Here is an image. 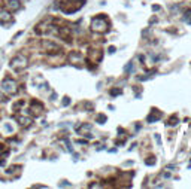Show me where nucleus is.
Wrapping results in <instances>:
<instances>
[{"instance_id":"obj_9","label":"nucleus","mask_w":191,"mask_h":189,"mask_svg":"<svg viewBox=\"0 0 191 189\" xmlns=\"http://www.w3.org/2000/svg\"><path fill=\"white\" fill-rule=\"evenodd\" d=\"M105 121H106V116H105V115H99V116H97V122H99V124H105Z\"/></svg>"},{"instance_id":"obj_12","label":"nucleus","mask_w":191,"mask_h":189,"mask_svg":"<svg viewBox=\"0 0 191 189\" xmlns=\"http://www.w3.org/2000/svg\"><path fill=\"white\" fill-rule=\"evenodd\" d=\"M176 124H178V119H176V118H172L170 122H169V125H176Z\"/></svg>"},{"instance_id":"obj_11","label":"nucleus","mask_w":191,"mask_h":189,"mask_svg":"<svg viewBox=\"0 0 191 189\" xmlns=\"http://www.w3.org/2000/svg\"><path fill=\"white\" fill-rule=\"evenodd\" d=\"M145 162H146V165H154V164H155V159L151 158V159H146Z\"/></svg>"},{"instance_id":"obj_4","label":"nucleus","mask_w":191,"mask_h":189,"mask_svg":"<svg viewBox=\"0 0 191 189\" xmlns=\"http://www.w3.org/2000/svg\"><path fill=\"white\" fill-rule=\"evenodd\" d=\"M6 6H8V9L9 10H18L20 8H21V3L18 2V0H8V3H6Z\"/></svg>"},{"instance_id":"obj_15","label":"nucleus","mask_w":191,"mask_h":189,"mask_svg":"<svg viewBox=\"0 0 191 189\" xmlns=\"http://www.w3.org/2000/svg\"><path fill=\"white\" fill-rule=\"evenodd\" d=\"M69 103H70V100H69V98H67V97H66V98H64V100H63V104H64V106H67V104H69Z\"/></svg>"},{"instance_id":"obj_2","label":"nucleus","mask_w":191,"mask_h":189,"mask_svg":"<svg viewBox=\"0 0 191 189\" xmlns=\"http://www.w3.org/2000/svg\"><path fill=\"white\" fill-rule=\"evenodd\" d=\"M0 88H2V91H5L8 95L17 94V91H18L17 82H15V81H12V79H5V81L2 82V85H0Z\"/></svg>"},{"instance_id":"obj_10","label":"nucleus","mask_w":191,"mask_h":189,"mask_svg":"<svg viewBox=\"0 0 191 189\" xmlns=\"http://www.w3.org/2000/svg\"><path fill=\"white\" fill-rule=\"evenodd\" d=\"M184 19H185L187 22H190V24H191V10H188V12H187V15L184 17Z\"/></svg>"},{"instance_id":"obj_3","label":"nucleus","mask_w":191,"mask_h":189,"mask_svg":"<svg viewBox=\"0 0 191 189\" xmlns=\"http://www.w3.org/2000/svg\"><path fill=\"white\" fill-rule=\"evenodd\" d=\"M10 67L14 69V70H22L27 67V58H25L24 55H17L10 60Z\"/></svg>"},{"instance_id":"obj_13","label":"nucleus","mask_w":191,"mask_h":189,"mask_svg":"<svg viewBox=\"0 0 191 189\" xmlns=\"http://www.w3.org/2000/svg\"><path fill=\"white\" fill-rule=\"evenodd\" d=\"M111 94H112V95H117V94H121V90H112V91H111Z\"/></svg>"},{"instance_id":"obj_16","label":"nucleus","mask_w":191,"mask_h":189,"mask_svg":"<svg viewBox=\"0 0 191 189\" xmlns=\"http://www.w3.org/2000/svg\"><path fill=\"white\" fill-rule=\"evenodd\" d=\"M155 140H157V143H158V145L161 143V140H160V135H158V134H155Z\"/></svg>"},{"instance_id":"obj_1","label":"nucleus","mask_w":191,"mask_h":189,"mask_svg":"<svg viewBox=\"0 0 191 189\" xmlns=\"http://www.w3.org/2000/svg\"><path fill=\"white\" fill-rule=\"evenodd\" d=\"M91 28L94 31H97V33H105L108 30V21H106V18L103 15L94 18L93 22H91Z\"/></svg>"},{"instance_id":"obj_7","label":"nucleus","mask_w":191,"mask_h":189,"mask_svg":"<svg viewBox=\"0 0 191 189\" xmlns=\"http://www.w3.org/2000/svg\"><path fill=\"white\" fill-rule=\"evenodd\" d=\"M42 45H43V48H45V49H52V51H55V52L58 51V46H57L55 43H52V42H49V40H48V42L45 40Z\"/></svg>"},{"instance_id":"obj_8","label":"nucleus","mask_w":191,"mask_h":189,"mask_svg":"<svg viewBox=\"0 0 191 189\" xmlns=\"http://www.w3.org/2000/svg\"><path fill=\"white\" fill-rule=\"evenodd\" d=\"M158 118H160V113H158V112L155 113V110H154V113H152L151 116H148V122H154V121H157Z\"/></svg>"},{"instance_id":"obj_6","label":"nucleus","mask_w":191,"mask_h":189,"mask_svg":"<svg viewBox=\"0 0 191 189\" xmlns=\"http://www.w3.org/2000/svg\"><path fill=\"white\" fill-rule=\"evenodd\" d=\"M18 122L21 124V125H24V127H29V125L31 124V118L30 116H18Z\"/></svg>"},{"instance_id":"obj_17","label":"nucleus","mask_w":191,"mask_h":189,"mask_svg":"<svg viewBox=\"0 0 191 189\" xmlns=\"http://www.w3.org/2000/svg\"><path fill=\"white\" fill-rule=\"evenodd\" d=\"M109 52H111V54H113V52H115V48L111 46V48H109Z\"/></svg>"},{"instance_id":"obj_5","label":"nucleus","mask_w":191,"mask_h":189,"mask_svg":"<svg viewBox=\"0 0 191 189\" xmlns=\"http://www.w3.org/2000/svg\"><path fill=\"white\" fill-rule=\"evenodd\" d=\"M12 17H10V12L8 10H0V22H8L10 21Z\"/></svg>"},{"instance_id":"obj_14","label":"nucleus","mask_w":191,"mask_h":189,"mask_svg":"<svg viewBox=\"0 0 191 189\" xmlns=\"http://www.w3.org/2000/svg\"><path fill=\"white\" fill-rule=\"evenodd\" d=\"M133 69V64H132V63H129V64H127V67H125V72H130Z\"/></svg>"}]
</instances>
